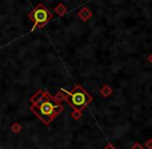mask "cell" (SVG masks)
Here are the masks:
<instances>
[{"label":"cell","instance_id":"1","mask_svg":"<svg viewBox=\"0 0 152 149\" xmlns=\"http://www.w3.org/2000/svg\"><path fill=\"white\" fill-rule=\"evenodd\" d=\"M31 102L33 103L31 107L32 112L35 113L45 124H49L59 113L63 111V107L56 104L54 97L44 91H38L35 96L31 99Z\"/></svg>","mask_w":152,"mask_h":149},{"label":"cell","instance_id":"2","mask_svg":"<svg viewBox=\"0 0 152 149\" xmlns=\"http://www.w3.org/2000/svg\"><path fill=\"white\" fill-rule=\"evenodd\" d=\"M62 91L66 92L69 95L68 102H69V104L74 107L75 110H77V111H82V110L92 101V97L80 86V85H77L74 90H72V92H67V91L64 90V89H62Z\"/></svg>","mask_w":152,"mask_h":149},{"label":"cell","instance_id":"3","mask_svg":"<svg viewBox=\"0 0 152 149\" xmlns=\"http://www.w3.org/2000/svg\"><path fill=\"white\" fill-rule=\"evenodd\" d=\"M30 18L34 22V26H33V29H34L37 26L42 27V26H44L45 24H47V23L53 18V16L44 5L39 4V5L32 12V14L30 15Z\"/></svg>","mask_w":152,"mask_h":149},{"label":"cell","instance_id":"4","mask_svg":"<svg viewBox=\"0 0 152 149\" xmlns=\"http://www.w3.org/2000/svg\"><path fill=\"white\" fill-rule=\"evenodd\" d=\"M79 17H80L81 19H82L84 22H86V21H88L89 19L91 18V16H92V12H90V9L89 8H87V7H83L82 9L79 12Z\"/></svg>","mask_w":152,"mask_h":149},{"label":"cell","instance_id":"5","mask_svg":"<svg viewBox=\"0 0 152 149\" xmlns=\"http://www.w3.org/2000/svg\"><path fill=\"white\" fill-rule=\"evenodd\" d=\"M112 92H113L112 88H111L109 85H104V86L102 87V89H100V94H102V96H104V97L111 95V94H112Z\"/></svg>","mask_w":152,"mask_h":149},{"label":"cell","instance_id":"6","mask_svg":"<svg viewBox=\"0 0 152 149\" xmlns=\"http://www.w3.org/2000/svg\"><path fill=\"white\" fill-rule=\"evenodd\" d=\"M55 10H56V12L59 15V16H63V15L66 12V8L63 4H59V5L55 8Z\"/></svg>","mask_w":152,"mask_h":149},{"label":"cell","instance_id":"7","mask_svg":"<svg viewBox=\"0 0 152 149\" xmlns=\"http://www.w3.org/2000/svg\"><path fill=\"white\" fill-rule=\"evenodd\" d=\"M10 129H12L14 133H19V131L22 129V126H21L19 123H14V124H12V126L10 127Z\"/></svg>","mask_w":152,"mask_h":149},{"label":"cell","instance_id":"8","mask_svg":"<svg viewBox=\"0 0 152 149\" xmlns=\"http://www.w3.org/2000/svg\"><path fill=\"white\" fill-rule=\"evenodd\" d=\"M70 115H72V116L74 117L75 119H79V118H81V116H82V113H81V111H77V110H74V112H72Z\"/></svg>","mask_w":152,"mask_h":149},{"label":"cell","instance_id":"9","mask_svg":"<svg viewBox=\"0 0 152 149\" xmlns=\"http://www.w3.org/2000/svg\"><path fill=\"white\" fill-rule=\"evenodd\" d=\"M145 147L147 149H152V139H149L148 141L145 142Z\"/></svg>","mask_w":152,"mask_h":149},{"label":"cell","instance_id":"10","mask_svg":"<svg viewBox=\"0 0 152 149\" xmlns=\"http://www.w3.org/2000/svg\"><path fill=\"white\" fill-rule=\"evenodd\" d=\"M132 149H144V147H143L140 143H134V145H132Z\"/></svg>","mask_w":152,"mask_h":149},{"label":"cell","instance_id":"11","mask_svg":"<svg viewBox=\"0 0 152 149\" xmlns=\"http://www.w3.org/2000/svg\"><path fill=\"white\" fill-rule=\"evenodd\" d=\"M104 149H115V147L113 146V144L108 143V144H107V146H106V148H104Z\"/></svg>","mask_w":152,"mask_h":149},{"label":"cell","instance_id":"12","mask_svg":"<svg viewBox=\"0 0 152 149\" xmlns=\"http://www.w3.org/2000/svg\"><path fill=\"white\" fill-rule=\"evenodd\" d=\"M148 59H149V61H150V62L152 63V54L150 55V56H149V58H148Z\"/></svg>","mask_w":152,"mask_h":149}]
</instances>
